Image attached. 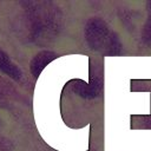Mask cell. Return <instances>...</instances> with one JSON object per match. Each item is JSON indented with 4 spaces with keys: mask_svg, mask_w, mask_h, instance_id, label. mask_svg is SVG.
<instances>
[{
    "mask_svg": "<svg viewBox=\"0 0 151 151\" xmlns=\"http://www.w3.org/2000/svg\"><path fill=\"white\" fill-rule=\"evenodd\" d=\"M0 71L11 77L12 79L19 80L21 78V71L18 68L15 64L12 63L9 57L2 50H0Z\"/></svg>",
    "mask_w": 151,
    "mask_h": 151,
    "instance_id": "obj_2",
    "label": "cell"
},
{
    "mask_svg": "<svg viewBox=\"0 0 151 151\" xmlns=\"http://www.w3.org/2000/svg\"><path fill=\"white\" fill-rule=\"evenodd\" d=\"M55 58V54L52 53V52H48V51H44V52H40L39 54H37L34 57V59L32 60L31 63V72L34 77H38L40 74V72L42 71V68L51 61Z\"/></svg>",
    "mask_w": 151,
    "mask_h": 151,
    "instance_id": "obj_3",
    "label": "cell"
},
{
    "mask_svg": "<svg viewBox=\"0 0 151 151\" xmlns=\"http://www.w3.org/2000/svg\"><path fill=\"white\" fill-rule=\"evenodd\" d=\"M88 40L93 48L97 50H110L116 48V39L110 33L107 27L99 20H93L88 25Z\"/></svg>",
    "mask_w": 151,
    "mask_h": 151,
    "instance_id": "obj_1",
    "label": "cell"
}]
</instances>
